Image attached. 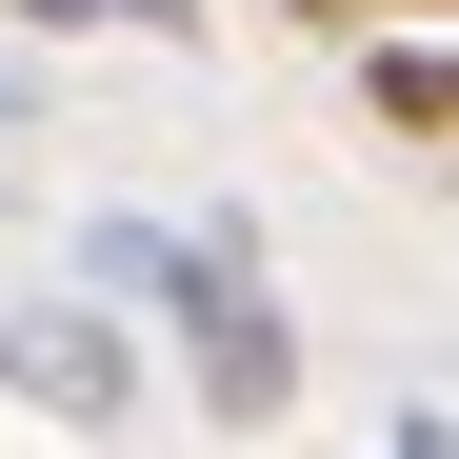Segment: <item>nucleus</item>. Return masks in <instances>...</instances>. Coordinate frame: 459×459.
I'll return each mask as SVG.
<instances>
[{
	"label": "nucleus",
	"mask_w": 459,
	"mask_h": 459,
	"mask_svg": "<svg viewBox=\"0 0 459 459\" xmlns=\"http://www.w3.org/2000/svg\"><path fill=\"white\" fill-rule=\"evenodd\" d=\"M100 280L180 320V359H200V400H220V420H280V400H299V340H280V299H260V260H240V240H160V220H100Z\"/></svg>",
	"instance_id": "1"
},
{
	"label": "nucleus",
	"mask_w": 459,
	"mask_h": 459,
	"mask_svg": "<svg viewBox=\"0 0 459 459\" xmlns=\"http://www.w3.org/2000/svg\"><path fill=\"white\" fill-rule=\"evenodd\" d=\"M0 379H21V400H60V420H120V340L81 320V299H40V320H0Z\"/></svg>",
	"instance_id": "2"
},
{
	"label": "nucleus",
	"mask_w": 459,
	"mask_h": 459,
	"mask_svg": "<svg viewBox=\"0 0 459 459\" xmlns=\"http://www.w3.org/2000/svg\"><path fill=\"white\" fill-rule=\"evenodd\" d=\"M379 120H400V140H459V40H420V60H379Z\"/></svg>",
	"instance_id": "3"
},
{
	"label": "nucleus",
	"mask_w": 459,
	"mask_h": 459,
	"mask_svg": "<svg viewBox=\"0 0 459 459\" xmlns=\"http://www.w3.org/2000/svg\"><path fill=\"white\" fill-rule=\"evenodd\" d=\"M21 21H180V0H21Z\"/></svg>",
	"instance_id": "4"
},
{
	"label": "nucleus",
	"mask_w": 459,
	"mask_h": 459,
	"mask_svg": "<svg viewBox=\"0 0 459 459\" xmlns=\"http://www.w3.org/2000/svg\"><path fill=\"white\" fill-rule=\"evenodd\" d=\"M400 459H459V420H400Z\"/></svg>",
	"instance_id": "5"
}]
</instances>
